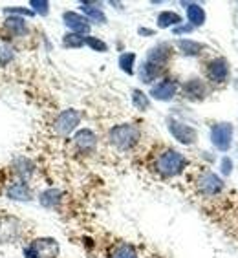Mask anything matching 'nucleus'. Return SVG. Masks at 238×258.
I'll return each mask as SVG.
<instances>
[{
    "label": "nucleus",
    "mask_w": 238,
    "mask_h": 258,
    "mask_svg": "<svg viewBox=\"0 0 238 258\" xmlns=\"http://www.w3.org/2000/svg\"><path fill=\"white\" fill-rule=\"evenodd\" d=\"M139 136H141V132H139L138 126L132 123L115 124L114 128H110V132H108L110 143L119 150L134 149L139 141Z\"/></svg>",
    "instance_id": "nucleus-1"
},
{
    "label": "nucleus",
    "mask_w": 238,
    "mask_h": 258,
    "mask_svg": "<svg viewBox=\"0 0 238 258\" xmlns=\"http://www.w3.org/2000/svg\"><path fill=\"white\" fill-rule=\"evenodd\" d=\"M185 167H187V159H185L184 154H180L176 150H165L163 154L158 158V161H156L158 172L167 176V178L182 174Z\"/></svg>",
    "instance_id": "nucleus-2"
},
{
    "label": "nucleus",
    "mask_w": 238,
    "mask_h": 258,
    "mask_svg": "<svg viewBox=\"0 0 238 258\" xmlns=\"http://www.w3.org/2000/svg\"><path fill=\"white\" fill-rule=\"evenodd\" d=\"M26 258H57L59 242L55 238H37L24 249Z\"/></svg>",
    "instance_id": "nucleus-3"
},
{
    "label": "nucleus",
    "mask_w": 238,
    "mask_h": 258,
    "mask_svg": "<svg viewBox=\"0 0 238 258\" xmlns=\"http://www.w3.org/2000/svg\"><path fill=\"white\" fill-rule=\"evenodd\" d=\"M167 124H169V132L172 134V138L182 145H193L196 143V139H198V132L193 128V126H189V124L182 123L178 119H172L169 117L167 119Z\"/></svg>",
    "instance_id": "nucleus-4"
},
{
    "label": "nucleus",
    "mask_w": 238,
    "mask_h": 258,
    "mask_svg": "<svg viewBox=\"0 0 238 258\" xmlns=\"http://www.w3.org/2000/svg\"><path fill=\"white\" fill-rule=\"evenodd\" d=\"M79 123H81L79 112L74 110V108H68V110H65V112H61V114L57 115V119L53 121V128H55L57 134L68 136L77 128V124Z\"/></svg>",
    "instance_id": "nucleus-5"
},
{
    "label": "nucleus",
    "mask_w": 238,
    "mask_h": 258,
    "mask_svg": "<svg viewBox=\"0 0 238 258\" xmlns=\"http://www.w3.org/2000/svg\"><path fill=\"white\" fill-rule=\"evenodd\" d=\"M211 143L222 152H227L233 143V124L218 123L211 128Z\"/></svg>",
    "instance_id": "nucleus-6"
},
{
    "label": "nucleus",
    "mask_w": 238,
    "mask_h": 258,
    "mask_svg": "<svg viewBox=\"0 0 238 258\" xmlns=\"http://www.w3.org/2000/svg\"><path fill=\"white\" fill-rule=\"evenodd\" d=\"M63 20L72 30V33L83 35V37H86L90 33V20L86 17L79 15V13H75V11H66L63 15Z\"/></svg>",
    "instance_id": "nucleus-7"
},
{
    "label": "nucleus",
    "mask_w": 238,
    "mask_h": 258,
    "mask_svg": "<svg viewBox=\"0 0 238 258\" xmlns=\"http://www.w3.org/2000/svg\"><path fill=\"white\" fill-rule=\"evenodd\" d=\"M176 92H178V83L172 79H163L150 88V95L156 101H170L176 95Z\"/></svg>",
    "instance_id": "nucleus-8"
},
{
    "label": "nucleus",
    "mask_w": 238,
    "mask_h": 258,
    "mask_svg": "<svg viewBox=\"0 0 238 258\" xmlns=\"http://www.w3.org/2000/svg\"><path fill=\"white\" fill-rule=\"evenodd\" d=\"M198 187L200 190L207 196H214V194H218L220 190L223 189V181L216 176L214 172H205L198 181Z\"/></svg>",
    "instance_id": "nucleus-9"
},
{
    "label": "nucleus",
    "mask_w": 238,
    "mask_h": 258,
    "mask_svg": "<svg viewBox=\"0 0 238 258\" xmlns=\"http://www.w3.org/2000/svg\"><path fill=\"white\" fill-rule=\"evenodd\" d=\"M74 141H75V147H77L81 152H92V150L95 149V145H97V138H95V134L90 128L79 130V132L75 134Z\"/></svg>",
    "instance_id": "nucleus-10"
},
{
    "label": "nucleus",
    "mask_w": 238,
    "mask_h": 258,
    "mask_svg": "<svg viewBox=\"0 0 238 258\" xmlns=\"http://www.w3.org/2000/svg\"><path fill=\"white\" fill-rule=\"evenodd\" d=\"M169 59H170V46L165 44V42L154 46L152 50L149 51V55H147V60H149V62H152V64H156V66H161V68H165V64L169 62Z\"/></svg>",
    "instance_id": "nucleus-11"
},
{
    "label": "nucleus",
    "mask_w": 238,
    "mask_h": 258,
    "mask_svg": "<svg viewBox=\"0 0 238 258\" xmlns=\"http://www.w3.org/2000/svg\"><path fill=\"white\" fill-rule=\"evenodd\" d=\"M6 194H8V198L11 200H17V202H30L31 200V189L30 185L26 183V181H15V183H11L8 189H6Z\"/></svg>",
    "instance_id": "nucleus-12"
},
{
    "label": "nucleus",
    "mask_w": 238,
    "mask_h": 258,
    "mask_svg": "<svg viewBox=\"0 0 238 258\" xmlns=\"http://www.w3.org/2000/svg\"><path fill=\"white\" fill-rule=\"evenodd\" d=\"M207 74H209V77L213 81H216V83H223L229 75V66H227V62H225V59L211 60L207 66Z\"/></svg>",
    "instance_id": "nucleus-13"
},
{
    "label": "nucleus",
    "mask_w": 238,
    "mask_h": 258,
    "mask_svg": "<svg viewBox=\"0 0 238 258\" xmlns=\"http://www.w3.org/2000/svg\"><path fill=\"white\" fill-rule=\"evenodd\" d=\"M184 94L185 97L193 101H200L205 97V85L200 79H191L184 85Z\"/></svg>",
    "instance_id": "nucleus-14"
},
{
    "label": "nucleus",
    "mask_w": 238,
    "mask_h": 258,
    "mask_svg": "<svg viewBox=\"0 0 238 258\" xmlns=\"http://www.w3.org/2000/svg\"><path fill=\"white\" fill-rule=\"evenodd\" d=\"M185 10H187V19L191 22L193 28H198L205 22V11L200 4H194V2H184Z\"/></svg>",
    "instance_id": "nucleus-15"
},
{
    "label": "nucleus",
    "mask_w": 238,
    "mask_h": 258,
    "mask_svg": "<svg viewBox=\"0 0 238 258\" xmlns=\"http://www.w3.org/2000/svg\"><path fill=\"white\" fill-rule=\"evenodd\" d=\"M161 72H163L161 66H156L152 62H149V60H145L143 64H141V68H139V79L143 81V83H147V85H150L152 81H156L161 75Z\"/></svg>",
    "instance_id": "nucleus-16"
},
{
    "label": "nucleus",
    "mask_w": 238,
    "mask_h": 258,
    "mask_svg": "<svg viewBox=\"0 0 238 258\" xmlns=\"http://www.w3.org/2000/svg\"><path fill=\"white\" fill-rule=\"evenodd\" d=\"M13 169H15L17 176H19V178L24 181V179H30L31 176H33L35 165L31 163L28 158H17L15 161H13Z\"/></svg>",
    "instance_id": "nucleus-17"
},
{
    "label": "nucleus",
    "mask_w": 238,
    "mask_h": 258,
    "mask_svg": "<svg viewBox=\"0 0 238 258\" xmlns=\"http://www.w3.org/2000/svg\"><path fill=\"white\" fill-rule=\"evenodd\" d=\"M4 28L10 31L11 35H15V37H20V35L28 33V26H26L22 17H8L4 22Z\"/></svg>",
    "instance_id": "nucleus-18"
},
{
    "label": "nucleus",
    "mask_w": 238,
    "mask_h": 258,
    "mask_svg": "<svg viewBox=\"0 0 238 258\" xmlns=\"http://www.w3.org/2000/svg\"><path fill=\"white\" fill-rule=\"evenodd\" d=\"M61 200H63V192L59 189H48L39 196V202L42 207L46 209H53L61 204Z\"/></svg>",
    "instance_id": "nucleus-19"
},
{
    "label": "nucleus",
    "mask_w": 238,
    "mask_h": 258,
    "mask_svg": "<svg viewBox=\"0 0 238 258\" xmlns=\"http://www.w3.org/2000/svg\"><path fill=\"white\" fill-rule=\"evenodd\" d=\"M99 6L101 4H95V2H81V10L85 11L86 15L94 20V22L103 24V22H106V17H104V13L101 11Z\"/></svg>",
    "instance_id": "nucleus-20"
},
{
    "label": "nucleus",
    "mask_w": 238,
    "mask_h": 258,
    "mask_svg": "<svg viewBox=\"0 0 238 258\" xmlns=\"http://www.w3.org/2000/svg\"><path fill=\"white\" fill-rule=\"evenodd\" d=\"M180 24H182V17L178 13H174V11H161L158 15V28H161V30Z\"/></svg>",
    "instance_id": "nucleus-21"
},
{
    "label": "nucleus",
    "mask_w": 238,
    "mask_h": 258,
    "mask_svg": "<svg viewBox=\"0 0 238 258\" xmlns=\"http://www.w3.org/2000/svg\"><path fill=\"white\" fill-rule=\"evenodd\" d=\"M178 48L182 50L184 55H189V57H194V55H200V51L204 50V46L196 42V40H191V39H182L178 40Z\"/></svg>",
    "instance_id": "nucleus-22"
},
{
    "label": "nucleus",
    "mask_w": 238,
    "mask_h": 258,
    "mask_svg": "<svg viewBox=\"0 0 238 258\" xmlns=\"http://www.w3.org/2000/svg\"><path fill=\"white\" fill-rule=\"evenodd\" d=\"M110 258H138V251L130 243H119L117 247L112 251Z\"/></svg>",
    "instance_id": "nucleus-23"
},
{
    "label": "nucleus",
    "mask_w": 238,
    "mask_h": 258,
    "mask_svg": "<svg viewBox=\"0 0 238 258\" xmlns=\"http://www.w3.org/2000/svg\"><path fill=\"white\" fill-rule=\"evenodd\" d=\"M134 62H136V53H132V51L123 53L121 57H119V68L129 75L134 74Z\"/></svg>",
    "instance_id": "nucleus-24"
},
{
    "label": "nucleus",
    "mask_w": 238,
    "mask_h": 258,
    "mask_svg": "<svg viewBox=\"0 0 238 258\" xmlns=\"http://www.w3.org/2000/svg\"><path fill=\"white\" fill-rule=\"evenodd\" d=\"M132 103H134V106L138 110H147L150 106L149 95L143 94L141 90H134V92H132Z\"/></svg>",
    "instance_id": "nucleus-25"
},
{
    "label": "nucleus",
    "mask_w": 238,
    "mask_h": 258,
    "mask_svg": "<svg viewBox=\"0 0 238 258\" xmlns=\"http://www.w3.org/2000/svg\"><path fill=\"white\" fill-rule=\"evenodd\" d=\"M63 46L65 48H81V46H85V37L77 33H68L63 39Z\"/></svg>",
    "instance_id": "nucleus-26"
},
{
    "label": "nucleus",
    "mask_w": 238,
    "mask_h": 258,
    "mask_svg": "<svg viewBox=\"0 0 238 258\" xmlns=\"http://www.w3.org/2000/svg\"><path fill=\"white\" fill-rule=\"evenodd\" d=\"M85 44L86 46H90L94 51H106L108 50V46H106V42H103L101 39H97V37H90V35H86L85 37Z\"/></svg>",
    "instance_id": "nucleus-27"
},
{
    "label": "nucleus",
    "mask_w": 238,
    "mask_h": 258,
    "mask_svg": "<svg viewBox=\"0 0 238 258\" xmlns=\"http://www.w3.org/2000/svg\"><path fill=\"white\" fill-rule=\"evenodd\" d=\"M11 60H13V50L8 44L0 42V66L10 64Z\"/></svg>",
    "instance_id": "nucleus-28"
},
{
    "label": "nucleus",
    "mask_w": 238,
    "mask_h": 258,
    "mask_svg": "<svg viewBox=\"0 0 238 258\" xmlns=\"http://www.w3.org/2000/svg\"><path fill=\"white\" fill-rule=\"evenodd\" d=\"M31 8H33V13H39L42 17L50 13V2L46 0H31Z\"/></svg>",
    "instance_id": "nucleus-29"
},
{
    "label": "nucleus",
    "mask_w": 238,
    "mask_h": 258,
    "mask_svg": "<svg viewBox=\"0 0 238 258\" xmlns=\"http://www.w3.org/2000/svg\"><path fill=\"white\" fill-rule=\"evenodd\" d=\"M4 13L11 17H31L33 15V11L31 10H26V8H15V6H11V8H4Z\"/></svg>",
    "instance_id": "nucleus-30"
},
{
    "label": "nucleus",
    "mask_w": 238,
    "mask_h": 258,
    "mask_svg": "<svg viewBox=\"0 0 238 258\" xmlns=\"http://www.w3.org/2000/svg\"><path fill=\"white\" fill-rule=\"evenodd\" d=\"M231 170H233V161H231L229 158H223L222 159V174L227 176V174H231Z\"/></svg>",
    "instance_id": "nucleus-31"
},
{
    "label": "nucleus",
    "mask_w": 238,
    "mask_h": 258,
    "mask_svg": "<svg viewBox=\"0 0 238 258\" xmlns=\"http://www.w3.org/2000/svg\"><path fill=\"white\" fill-rule=\"evenodd\" d=\"M189 31H193V26H178V28H174V33L180 35V33H189Z\"/></svg>",
    "instance_id": "nucleus-32"
},
{
    "label": "nucleus",
    "mask_w": 238,
    "mask_h": 258,
    "mask_svg": "<svg viewBox=\"0 0 238 258\" xmlns=\"http://www.w3.org/2000/svg\"><path fill=\"white\" fill-rule=\"evenodd\" d=\"M139 33H141V35H154V31L147 30V28H139Z\"/></svg>",
    "instance_id": "nucleus-33"
}]
</instances>
